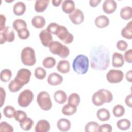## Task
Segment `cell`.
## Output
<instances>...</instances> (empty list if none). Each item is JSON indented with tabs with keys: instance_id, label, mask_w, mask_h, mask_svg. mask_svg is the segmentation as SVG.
I'll list each match as a JSON object with an SVG mask.
<instances>
[{
	"instance_id": "obj_1",
	"label": "cell",
	"mask_w": 132,
	"mask_h": 132,
	"mask_svg": "<svg viewBox=\"0 0 132 132\" xmlns=\"http://www.w3.org/2000/svg\"><path fill=\"white\" fill-rule=\"evenodd\" d=\"M91 67L94 70L104 71L110 64V53L104 45L93 47L90 54Z\"/></svg>"
},
{
	"instance_id": "obj_2",
	"label": "cell",
	"mask_w": 132,
	"mask_h": 132,
	"mask_svg": "<svg viewBox=\"0 0 132 132\" xmlns=\"http://www.w3.org/2000/svg\"><path fill=\"white\" fill-rule=\"evenodd\" d=\"M113 100L111 92L105 89H101L93 93L92 97L93 104L96 106H100L104 103H109Z\"/></svg>"
},
{
	"instance_id": "obj_3",
	"label": "cell",
	"mask_w": 132,
	"mask_h": 132,
	"mask_svg": "<svg viewBox=\"0 0 132 132\" xmlns=\"http://www.w3.org/2000/svg\"><path fill=\"white\" fill-rule=\"evenodd\" d=\"M72 67L73 70L78 74H85L87 72L89 67L88 58L82 54L77 55L73 60Z\"/></svg>"
},
{
	"instance_id": "obj_4",
	"label": "cell",
	"mask_w": 132,
	"mask_h": 132,
	"mask_svg": "<svg viewBox=\"0 0 132 132\" xmlns=\"http://www.w3.org/2000/svg\"><path fill=\"white\" fill-rule=\"evenodd\" d=\"M49 50L54 55H58L62 58H67L70 54L69 48L57 41H53L48 46Z\"/></svg>"
},
{
	"instance_id": "obj_5",
	"label": "cell",
	"mask_w": 132,
	"mask_h": 132,
	"mask_svg": "<svg viewBox=\"0 0 132 132\" xmlns=\"http://www.w3.org/2000/svg\"><path fill=\"white\" fill-rule=\"evenodd\" d=\"M22 62L25 65L32 66L36 62L35 52L34 48L27 46L24 47L21 53Z\"/></svg>"
},
{
	"instance_id": "obj_6",
	"label": "cell",
	"mask_w": 132,
	"mask_h": 132,
	"mask_svg": "<svg viewBox=\"0 0 132 132\" xmlns=\"http://www.w3.org/2000/svg\"><path fill=\"white\" fill-rule=\"evenodd\" d=\"M37 102L39 107L43 110L48 111L52 107V102L49 93L46 91H41L39 93Z\"/></svg>"
},
{
	"instance_id": "obj_7",
	"label": "cell",
	"mask_w": 132,
	"mask_h": 132,
	"mask_svg": "<svg viewBox=\"0 0 132 132\" xmlns=\"http://www.w3.org/2000/svg\"><path fill=\"white\" fill-rule=\"evenodd\" d=\"M34 98V94L30 90H24L19 94L18 99V104L21 107H27L31 103Z\"/></svg>"
},
{
	"instance_id": "obj_8",
	"label": "cell",
	"mask_w": 132,
	"mask_h": 132,
	"mask_svg": "<svg viewBox=\"0 0 132 132\" xmlns=\"http://www.w3.org/2000/svg\"><path fill=\"white\" fill-rule=\"evenodd\" d=\"M56 35L65 44L71 43L74 39L73 35L64 26L59 25Z\"/></svg>"
},
{
	"instance_id": "obj_9",
	"label": "cell",
	"mask_w": 132,
	"mask_h": 132,
	"mask_svg": "<svg viewBox=\"0 0 132 132\" xmlns=\"http://www.w3.org/2000/svg\"><path fill=\"white\" fill-rule=\"evenodd\" d=\"M31 75V72L30 71L27 69L22 68L18 71L14 79L20 86L23 87L24 85L29 82Z\"/></svg>"
},
{
	"instance_id": "obj_10",
	"label": "cell",
	"mask_w": 132,
	"mask_h": 132,
	"mask_svg": "<svg viewBox=\"0 0 132 132\" xmlns=\"http://www.w3.org/2000/svg\"><path fill=\"white\" fill-rule=\"evenodd\" d=\"M123 72L119 70L111 69L106 74V79L111 84H118L123 79Z\"/></svg>"
},
{
	"instance_id": "obj_11",
	"label": "cell",
	"mask_w": 132,
	"mask_h": 132,
	"mask_svg": "<svg viewBox=\"0 0 132 132\" xmlns=\"http://www.w3.org/2000/svg\"><path fill=\"white\" fill-rule=\"evenodd\" d=\"M15 38L13 29L10 26H6L4 30L0 32V43L3 44L6 42H12Z\"/></svg>"
},
{
	"instance_id": "obj_12",
	"label": "cell",
	"mask_w": 132,
	"mask_h": 132,
	"mask_svg": "<svg viewBox=\"0 0 132 132\" xmlns=\"http://www.w3.org/2000/svg\"><path fill=\"white\" fill-rule=\"evenodd\" d=\"M69 17L71 21L75 25L82 23L84 20V13L79 9H75L72 13L69 14Z\"/></svg>"
},
{
	"instance_id": "obj_13",
	"label": "cell",
	"mask_w": 132,
	"mask_h": 132,
	"mask_svg": "<svg viewBox=\"0 0 132 132\" xmlns=\"http://www.w3.org/2000/svg\"><path fill=\"white\" fill-rule=\"evenodd\" d=\"M39 38L42 45L45 47H48L53 42V36L52 34L46 29L42 30L39 34Z\"/></svg>"
},
{
	"instance_id": "obj_14",
	"label": "cell",
	"mask_w": 132,
	"mask_h": 132,
	"mask_svg": "<svg viewBox=\"0 0 132 132\" xmlns=\"http://www.w3.org/2000/svg\"><path fill=\"white\" fill-rule=\"evenodd\" d=\"M117 7V3L113 0H105L103 4V10L107 14L113 13Z\"/></svg>"
},
{
	"instance_id": "obj_15",
	"label": "cell",
	"mask_w": 132,
	"mask_h": 132,
	"mask_svg": "<svg viewBox=\"0 0 132 132\" xmlns=\"http://www.w3.org/2000/svg\"><path fill=\"white\" fill-rule=\"evenodd\" d=\"M47 81L49 85L55 86L62 83L63 81V77L60 74L54 72L49 74Z\"/></svg>"
},
{
	"instance_id": "obj_16",
	"label": "cell",
	"mask_w": 132,
	"mask_h": 132,
	"mask_svg": "<svg viewBox=\"0 0 132 132\" xmlns=\"http://www.w3.org/2000/svg\"><path fill=\"white\" fill-rule=\"evenodd\" d=\"M124 64V59L122 54L114 52L112 55V64L114 68L122 67Z\"/></svg>"
},
{
	"instance_id": "obj_17",
	"label": "cell",
	"mask_w": 132,
	"mask_h": 132,
	"mask_svg": "<svg viewBox=\"0 0 132 132\" xmlns=\"http://www.w3.org/2000/svg\"><path fill=\"white\" fill-rule=\"evenodd\" d=\"M51 125L50 123L45 120H39L35 127L36 132H47L50 130Z\"/></svg>"
},
{
	"instance_id": "obj_18",
	"label": "cell",
	"mask_w": 132,
	"mask_h": 132,
	"mask_svg": "<svg viewBox=\"0 0 132 132\" xmlns=\"http://www.w3.org/2000/svg\"><path fill=\"white\" fill-rule=\"evenodd\" d=\"M61 8L64 13L70 14L75 9V3L72 0L64 1L61 4Z\"/></svg>"
},
{
	"instance_id": "obj_19",
	"label": "cell",
	"mask_w": 132,
	"mask_h": 132,
	"mask_svg": "<svg viewBox=\"0 0 132 132\" xmlns=\"http://www.w3.org/2000/svg\"><path fill=\"white\" fill-rule=\"evenodd\" d=\"M95 24L98 28H105L109 25V19L105 15H99L95 19Z\"/></svg>"
},
{
	"instance_id": "obj_20",
	"label": "cell",
	"mask_w": 132,
	"mask_h": 132,
	"mask_svg": "<svg viewBox=\"0 0 132 132\" xmlns=\"http://www.w3.org/2000/svg\"><path fill=\"white\" fill-rule=\"evenodd\" d=\"M71 124L70 121L65 118H61L58 120L57 126L58 129L61 131H67L71 128Z\"/></svg>"
},
{
	"instance_id": "obj_21",
	"label": "cell",
	"mask_w": 132,
	"mask_h": 132,
	"mask_svg": "<svg viewBox=\"0 0 132 132\" xmlns=\"http://www.w3.org/2000/svg\"><path fill=\"white\" fill-rule=\"evenodd\" d=\"M57 70L63 74L68 73L70 70V64L67 60H61L57 65Z\"/></svg>"
},
{
	"instance_id": "obj_22",
	"label": "cell",
	"mask_w": 132,
	"mask_h": 132,
	"mask_svg": "<svg viewBox=\"0 0 132 132\" xmlns=\"http://www.w3.org/2000/svg\"><path fill=\"white\" fill-rule=\"evenodd\" d=\"M26 11V5L22 2H18L13 6V12L18 16L23 15Z\"/></svg>"
},
{
	"instance_id": "obj_23",
	"label": "cell",
	"mask_w": 132,
	"mask_h": 132,
	"mask_svg": "<svg viewBox=\"0 0 132 132\" xmlns=\"http://www.w3.org/2000/svg\"><path fill=\"white\" fill-rule=\"evenodd\" d=\"M44 18L41 15H35L31 19V24L36 28H42L45 25Z\"/></svg>"
},
{
	"instance_id": "obj_24",
	"label": "cell",
	"mask_w": 132,
	"mask_h": 132,
	"mask_svg": "<svg viewBox=\"0 0 132 132\" xmlns=\"http://www.w3.org/2000/svg\"><path fill=\"white\" fill-rule=\"evenodd\" d=\"M49 3L48 0H37L35 4V10L37 12L41 13L47 8Z\"/></svg>"
},
{
	"instance_id": "obj_25",
	"label": "cell",
	"mask_w": 132,
	"mask_h": 132,
	"mask_svg": "<svg viewBox=\"0 0 132 132\" xmlns=\"http://www.w3.org/2000/svg\"><path fill=\"white\" fill-rule=\"evenodd\" d=\"M54 98L56 102L59 104H64L67 100V95L63 90L56 91L54 95Z\"/></svg>"
},
{
	"instance_id": "obj_26",
	"label": "cell",
	"mask_w": 132,
	"mask_h": 132,
	"mask_svg": "<svg viewBox=\"0 0 132 132\" xmlns=\"http://www.w3.org/2000/svg\"><path fill=\"white\" fill-rule=\"evenodd\" d=\"M96 116L101 121H108L110 118V113L106 108H101L97 111Z\"/></svg>"
},
{
	"instance_id": "obj_27",
	"label": "cell",
	"mask_w": 132,
	"mask_h": 132,
	"mask_svg": "<svg viewBox=\"0 0 132 132\" xmlns=\"http://www.w3.org/2000/svg\"><path fill=\"white\" fill-rule=\"evenodd\" d=\"M121 35L123 37L127 39H131L132 38V25L131 21H129L126 26L121 30Z\"/></svg>"
},
{
	"instance_id": "obj_28",
	"label": "cell",
	"mask_w": 132,
	"mask_h": 132,
	"mask_svg": "<svg viewBox=\"0 0 132 132\" xmlns=\"http://www.w3.org/2000/svg\"><path fill=\"white\" fill-rule=\"evenodd\" d=\"M120 16L125 20H128L131 18L132 9L130 6H125L121 8L120 11Z\"/></svg>"
},
{
	"instance_id": "obj_29",
	"label": "cell",
	"mask_w": 132,
	"mask_h": 132,
	"mask_svg": "<svg viewBox=\"0 0 132 132\" xmlns=\"http://www.w3.org/2000/svg\"><path fill=\"white\" fill-rule=\"evenodd\" d=\"M62 112L64 115L69 116L74 114L77 111V107L68 104L63 106L62 108Z\"/></svg>"
},
{
	"instance_id": "obj_30",
	"label": "cell",
	"mask_w": 132,
	"mask_h": 132,
	"mask_svg": "<svg viewBox=\"0 0 132 132\" xmlns=\"http://www.w3.org/2000/svg\"><path fill=\"white\" fill-rule=\"evenodd\" d=\"M100 125L94 121H90L88 122L85 127L86 132H97L99 131Z\"/></svg>"
},
{
	"instance_id": "obj_31",
	"label": "cell",
	"mask_w": 132,
	"mask_h": 132,
	"mask_svg": "<svg viewBox=\"0 0 132 132\" xmlns=\"http://www.w3.org/2000/svg\"><path fill=\"white\" fill-rule=\"evenodd\" d=\"M34 125V121L30 118H26L23 121L20 123L21 128L26 131L29 130Z\"/></svg>"
},
{
	"instance_id": "obj_32",
	"label": "cell",
	"mask_w": 132,
	"mask_h": 132,
	"mask_svg": "<svg viewBox=\"0 0 132 132\" xmlns=\"http://www.w3.org/2000/svg\"><path fill=\"white\" fill-rule=\"evenodd\" d=\"M117 127L122 130H126L129 129L131 123L130 121L126 119H122L119 120L117 123Z\"/></svg>"
},
{
	"instance_id": "obj_33",
	"label": "cell",
	"mask_w": 132,
	"mask_h": 132,
	"mask_svg": "<svg viewBox=\"0 0 132 132\" xmlns=\"http://www.w3.org/2000/svg\"><path fill=\"white\" fill-rule=\"evenodd\" d=\"M12 26L15 30L18 32L22 29L27 28V23L24 20L21 19H18L13 21Z\"/></svg>"
},
{
	"instance_id": "obj_34",
	"label": "cell",
	"mask_w": 132,
	"mask_h": 132,
	"mask_svg": "<svg viewBox=\"0 0 132 132\" xmlns=\"http://www.w3.org/2000/svg\"><path fill=\"white\" fill-rule=\"evenodd\" d=\"M80 101V96L76 93H72L68 97V104L76 107L79 104Z\"/></svg>"
},
{
	"instance_id": "obj_35",
	"label": "cell",
	"mask_w": 132,
	"mask_h": 132,
	"mask_svg": "<svg viewBox=\"0 0 132 132\" xmlns=\"http://www.w3.org/2000/svg\"><path fill=\"white\" fill-rule=\"evenodd\" d=\"M12 77V72L10 70L5 69L3 70L0 73V79L3 82L9 81Z\"/></svg>"
},
{
	"instance_id": "obj_36",
	"label": "cell",
	"mask_w": 132,
	"mask_h": 132,
	"mask_svg": "<svg viewBox=\"0 0 132 132\" xmlns=\"http://www.w3.org/2000/svg\"><path fill=\"white\" fill-rule=\"evenodd\" d=\"M56 63V60L52 57H47L44 58L42 61L43 66L47 69L53 68Z\"/></svg>"
},
{
	"instance_id": "obj_37",
	"label": "cell",
	"mask_w": 132,
	"mask_h": 132,
	"mask_svg": "<svg viewBox=\"0 0 132 132\" xmlns=\"http://www.w3.org/2000/svg\"><path fill=\"white\" fill-rule=\"evenodd\" d=\"M112 112L115 117L118 118L121 117L125 113V108L122 105L118 104L113 108Z\"/></svg>"
},
{
	"instance_id": "obj_38",
	"label": "cell",
	"mask_w": 132,
	"mask_h": 132,
	"mask_svg": "<svg viewBox=\"0 0 132 132\" xmlns=\"http://www.w3.org/2000/svg\"><path fill=\"white\" fill-rule=\"evenodd\" d=\"M15 112V108L11 106H6L3 109V114L7 118L14 117Z\"/></svg>"
},
{
	"instance_id": "obj_39",
	"label": "cell",
	"mask_w": 132,
	"mask_h": 132,
	"mask_svg": "<svg viewBox=\"0 0 132 132\" xmlns=\"http://www.w3.org/2000/svg\"><path fill=\"white\" fill-rule=\"evenodd\" d=\"M46 72L42 67H37L35 70V76L38 79H43L46 76Z\"/></svg>"
},
{
	"instance_id": "obj_40",
	"label": "cell",
	"mask_w": 132,
	"mask_h": 132,
	"mask_svg": "<svg viewBox=\"0 0 132 132\" xmlns=\"http://www.w3.org/2000/svg\"><path fill=\"white\" fill-rule=\"evenodd\" d=\"M23 87L20 86L16 81L13 79L11 80L9 85H8V88L10 92H16L19 91Z\"/></svg>"
},
{
	"instance_id": "obj_41",
	"label": "cell",
	"mask_w": 132,
	"mask_h": 132,
	"mask_svg": "<svg viewBox=\"0 0 132 132\" xmlns=\"http://www.w3.org/2000/svg\"><path fill=\"white\" fill-rule=\"evenodd\" d=\"M14 118L16 121L20 123L27 118V114L24 111L18 110L15 111Z\"/></svg>"
},
{
	"instance_id": "obj_42",
	"label": "cell",
	"mask_w": 132,
	"mask_h": 132,
	"mask_svg": "<svg viewBox=\"0 0 132 132\" xmlns=\"http://www.w3.org/2000/svg\"><path fill=\"white\" fill-rule=\"evenodd\" d=\"M13 131V127L7 122L3 121L0 123V131L12 132Z\"/></svg>"
},
{
	"instance_id": "obj_43",
	"label": "cell",
	"mask_w": 132,
	"mask_h": 132,
	"mask_svg": "<svg viewBox=\"0 0 132 132\" xmlns=\"http://www.w3.org/2000/svg\"><path fill=\"white\" fill-rule=\"evenodd\" d=\"M18 35L20 39L22 40H25L29 37L30 33L27 28H25L19 30L18 31Z\"/></svg>"
},
{
	"instance_id": "obj_44",
	"label": "cell",
	"mask_w": 132,
	"mask_h": 132,
	"mask_svg": "<svg viewBox=\"0 0 132 132\" xmlns=\"http://www.w3.org/2000/svg\"><path fill=\"white\" fill-rule=\"evenodd\" d=\"M59 26V25L58 24L53 22L48 24V25L46 28V30L48 32H50L51 34L56 35Z\"/></svg>"
},
{
	"instance_id": "obj_45",
	"label": "cell",
	"mask_w": 132,
	"mask_h": 132,
	"mask_svg": "<svg viewBox=\"0 0 132 132\" xmlns=\"http://www.w3.org/2000/svg\"><path fill=\"white\" fill-rule=\"evenodd\" d=\"M127 43L124 40H119L117 43V47L120 51H125L127 48Z\"/></svg>"
},
{
	"instance_id": "obj_46",
	"label": "cell",
	"mask_w": 132,
	"mask_h": 132,
	"mask_svg": "<svg viewBox=\"0 0 132 132\" xmlns=\"http://www.w3.org/2000/svg\"><path fill=\"white\" fill-rule=\"evenodd\" d=\"M112 130L111 125L108 124H105L100 126L99 131L100 132H110Z\"/></svg>"
},
{
	"instance_id": "obj_47",
	"label": "cell",
	"mask_w": 132,
	"mask_h": 132,
	"mask_svg": "<svg viewBox=\"0 0 132 132\" xmlns=\"http://www.w3.org/2000/svg\"><path fill=\"white\" fill-rule=\"evenodd\" d=\"M124 59L125 61L129 63H132V50L129 49L124 53Z\"/></svg>"
},
{
	"instance_id": "obj_48",
	"label": "cell",
	"mask_w": 132,
	"mask_h": 132,
	"mask_svg": "<svg viewBox=\"0 0 132 132\" xmlns=\"http://www.w3.org/2000/svg\"><path fill=\"white\" fill-rule=\"evenodd\" d=\"M0 31H2L4 29V28L6 27L5 24H6V19L4 15L1 14L0 15Z\"/></svg>"
},
{
	"instance_id": "obj_49",
	"label": "cell",
	"mask_w": 132,
	"mask_h": 132,
	"mask_svg": "<svg viewBox=\"0 0 132 132\" xmlns=\"http://www.w3.org/2000/svg\"><path fill=\"white\" fill-rule=\"evenodd\" d=\"M6 92L4 89L2 87H1V106L0 107H2L5 102V98H6Z\"/></svg>"
},
{
	"instance_id": "obj_50",
	"label": "cell",
	"mask_w": 132,
	"mask_h": 132,
	"mask_svg": "<svg viewBox=\"0 0 132 132\" xmlns=\"http://www.w3.org/2000/svg\"><path fill=\"white\" fill-rule=\"evenodd\" d=\"M131 94H129V95H127L125 99V103L127 106L131 108L132 107V99H131Z\"/></svg>"
},
{
	"instance_id": "obj_51",
	"label": "cell",
	"mask_w": 132,
	"mask_h": 132,
	"mask_svg": "<svg viewBox=\"0 0 132 132\" xmlns=\"http://www.w3.org/2000/svg\"><path fill=\"white\" fill-rule=\"evenodd\" d=\"M101 2V0H90L89 1V5L92 7H96Z\"/></svg>"
},
{
	"instance_id": "obj_52",
	"label": "cell",
	"mask_w": 132,
	"mask_h": 132,
	"mask_svg": "<svg viewBox=\"0 0 132 132\" xmlns=\"http://www.w3.org/2000/svg\"><path fill=\"white\" fill-rule=\"evenodd\" d=\"M125 77L126 80L131 82L132 81V71L131 70H129L127 72V73H126V75H125Z\"/></svg>"
},
{
	"instance_id": "obj_53",
	"label": "cell",
	"mask_w": 132,
	"mask_h": 132,
	"mask_svg": "<svg viewBox=\"0 0 132 132\" xmlns=\"http://www.w3.org/2000/svg\"><path fill=\"white\" fill-rule=\"evenodd\" d=\"M52 2L53 6L55 7H58V6H59V5H60V3L62 2V1L61 0H53Z\"/></svg>"
}]
</instances>
